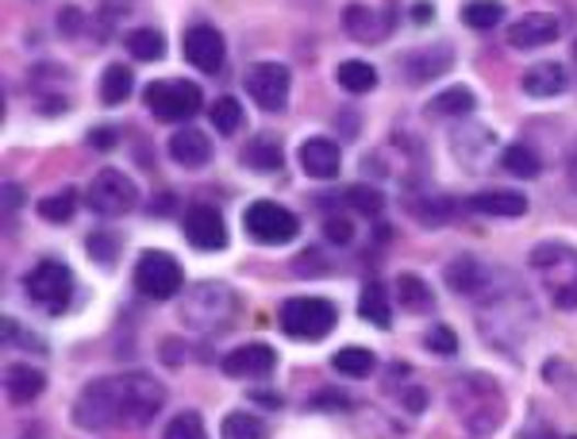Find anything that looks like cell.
<instances>
[{"label":"cell","instance_id":"obj_1","mask_svg":"<svg viewBox=\"0 0 577 439\" xmlns=\"http://www.w3.org/2000/svg\"><path fill=\"white\" fill-rule=\"evenodd\" d=\"M451 405L454 416L466 424V431L474 436H489L505 424V393L489 374H462L451 385Z\"/></svg>","mask_w":577,"mask_h":439},{"label":"cell","instance_id":"obj_2","mask_svg":"<svg viewBox=\"0 0 577 439\" xmlns=\"http://www.w3.org/2000/svg\"><path fill=\"white\" fill-rule=\"evenodd\" d=\"M477 324H482L485 339H489L493 347H508L535 324V305H531V297H523L520 290L497 293V297H489L482 305Z\"/></svg>","mask_w":577,"mask_h":439},{"label":"cell","instance_id":"obj_3","mask_svg":"<svg viewBox=\"0 0 577 439\" xmlns=\"http://www.w3.org/2000/svg\"><path fill=\"white\" fill-rule=\"evenodd\" d=\"M120 416H124V382L120 378H97L73 401V420L86 431L120 428Z\"/></svg>","mask_w":577,"mask_h":439},{"label":"cell","instance_id":"obj_4","mask_svg":"<svg viewBox=\"0 0 577 439\" xmlns=\"http://www.w3.org/2000/svg\"><path fill=\"white\" fill-rule=\"evenodd\" d=\"M531 270H539L558 308H577V251L562 244H543L531 251Z\"/></svg>","mask_w":577,"mask_h":439},{"label":"cell","instance_id":"obj_5","mask_svg":"<svg viewBox=\"0 0 577 439\" xmlns=\"http://www.w3.org/2000/svg\"><path fill=\"white\" fill-rule=\"evenodd\" d=\"M278 324L293 339H324L339 324V313L324 297H288L278 313Z\"/></svg>","mask_w":577,"mask_h":439},{"label":"cell","instance_id":"obj_6","mask_svg":"<svg viewBox=\"0 0 577 439\" xmlns=\"http://www.w3.org/2000/svg\"><path fill=\"white\" fill-rule=\"evenodd\" d=\"M235 308V293L224 282H201L189 290L185 305H181V320L193 331H212L219 324H227Z\"/></svg>","mask_w":577,"mask_h":439},{"label":"cell","instance_id":"obj_7","mask_svg":"<svg viewBox=\"0 0 577 439\" xmlns=\"http://www.w3.org/2000/svg\"><path fill=\"white\" fill-rule=\"evenodd\" d=\"M185 285V270L173 255L166 251H147L139 262H135V290L150 301H170L181 293Z\"/></svg>","mask_w":577,"mask_h":439},{"label":"cell","instance_id":"obj_8","mask_svg":"<svg viewBox=\"0 0 577 439\" xmlns=\"http://www.w3.org/2000/svg\"><path fill=\"white\" fill-rule=\"evenodd\" d=\"M120 382H124V416H120V428H143V424H150L162 413L166 390L158 378L135 370V374H120Z\"/></svg>","mask_w":577,"mask_h":439},{"label":"cell","instance_id":"obj_9","mask_svg":"<svg viewBox=\"0 0 577 439\" xmlns=\"http://www.w3.org/2000/svg\"><path fill=\"white\" fill-rule=\"evenodd\" d=\"M242 224H247V236H254L258 244L270 247L293 244L301 232V219L288 209H281L278 201H254L247 209V216H242Z\"/></svg>","mask_w":577,"mask_h":439},{"label":"cell","instance_id":"obj_10","mask_svg":"<svg viewBox=\"0 0 577 439\" xmlns=\"http://www.w3.org/2000/svg\"><path fill=\"white\" fill-rule=\"evenodd\" d=\"M27 297L35 301V305H43L47 313H66L73 301V274L70 267H63V262L47 259L39 262V267L27 274Z\"/></svg>","mask_w":577,"mask_h":439},{"label":"cell","instance_id":"obj_11","mask_svg":"<svg viewBox=\"0 0 577 439\" xmlns=\"http://www.w3.org/2000/svg\"><path fill=\"white\" fill-rule=\"evenodd\" d=\"M201 89L193 86V81H155V86H147V109L155 112L158 120H170V124H181V120L196 116L201 112Z\"/></svg>","mask_w":577,"mask_h":439},{"label":"cell","instance_id":"obj_12","mask_svg":"<svg viewBox=\"0 0 577 439\" xmlns=\"http://www.w3.org/2000/svg\"><path fill=\"white\" fill-rule=\"evenodd\" d=\"M139 204V189L127 173L120 170H101L89 185V209L97 216H124Z\"/></svg>","mask_w":577,"mask_h":439},{"label":"cell","instance_id":"obj_13","mask_svg":"<svg viewBox=\"0 0 577 439\" xmlns=\"http://www.w3.org/2000/svg\"><path fill=\"white\" fill-rule=\"evenodd\" d=\"M288 89H293V74L281 63H258L247 74V93L262 112H281L288 104Z\"/></svg>","mask_w":577,"mask_h":439},{"label":"cell","instance_id":"obj_14","mask_svg":"<svg viewBox=\"0 0 577 439\" xmlns=\"http://www.w3.org/2000/svg\"><path fill=\"white\" fill-rule=\"evenodd\" d=\"M185 239L196 251H224L227 247V224L219 216V209L212 204H193L185 212Z\"/></svg>","mask_w":577,"mask_h":439},{"label":"cell","instance_id":"obj_15","mask_svg":"<svg viewBox=\"0 0 577 439\" xmlns=\"http://www.w3.org/2000/svg\"><path fill=\"white\" fill-rule=\"evenodd\" d=\"M185 58L204 74H219L224 70V58H227V43L216 27L208 24H196L185 32Z\"/></svg>","mask_w":577,"mask_h":439},{"label":"cell","instance_id":"obj_16","mask_svg":"<svg viewBox=\"0 0 577 439\" xmlns=\"http://www.w3.org/2000/svg\"><path fill=\"white\" fill-rule=\"evenodd\" d=\"M558 32H562L558 16H551V12H528V16H520L508 27V43L516 50H539L558 40Z\"/></svg>","mask_w":577,"mask_h":439},{"label":"cell","instance_id":"obj_17","mask_svg":"<svg viewBox=\"0 0 577 439\" xmlns=\"http://www.w3.org/2000/svg\"><path fill=\"white\" fill-rule=\"evenodd\" d=\"M393 20H397V12H393V9H374V4H351V9L343 12V27L359 43L385 40V35L393 32Z\"/></svg>","mask_w":577,"mask_h":439},{"label":"cell","instance_id":"obj_18","mask_svg":"<svg viewBox=\"0 0 577 439\" xmlns=\"http://www.w3.org/2000/svg\"><path fill=\"white\" fill-rule=\"evenodd\" d=\"M493 270L482 267L477 259H469V255H462V259H454L451 267H446V285H451L459 297H482V293L493 290Z\"/></svg>","mask_w":577,"mask_h":439},{"label":"cell","instance_id":"obj_19","mask_svg":"<svg viewBox=\"0 0 577 439\" xmlns=\"http://www.w3.org/2000/svg\"><path fill=\"white\" fill-rule=\"evenodd\" d=\"M469 212H482V216L493 219H516L528 212V196L516 193V189H482L466 201Z\"/></svg>","mask_w":577,"mask_h":439},{"label":"cell","instance_id":"obj_20","mask_svg":"<svg viewBox=\"0 0 577 439\" xmlns=\"http://www.w3.org/2000/svg\"><path fill=\"white\" fill-rule=\"evenodd\" d=\"M273 367H278V354H273V347H265V344L235 347V351L224 359L227 378H262V374H270Z\"/></svg>","mask_w":577,"mask_h":439},{"label":"cell","instance_id":"obj_21","mask_svg":"<svg viewBox=\"0 0 577 439\" xmlns=\"http://www.w3.org/2000/svg\"><path fill=\"white\" fill-rule=\"evenodd\" d=\"M451 63H454V50L446 47V43H439V47H420V50H412V55H405V74L412 81H431V78H439V74H446L451 70Z\"/></svg>","mask_w":577,"mask_h":439},{"label":"cell","instance_id":"obj_22","mask_svg":"<svg viewBox=\"0 0 577 439\" xmlns=\"http://www.w3.org/2000/svg\"><path fill=\"white\" fill-rule=\"evenodd\" d=\"M520 86H523V93H528V97H539V101H546V97L566 93L569 74H566V66H558V63H539V66H531V70L523 74Z\"/></svg>","mask_w":577,"mask_h":439},{"label":"cell","instance_id":"obj_23","mask_svg":"<svg viewBox=\"0 0 577 439\" xmlns=\"http://www.w3.org/2000/svg\"><path fill=\"white\" fill-rule=\"evenodd\" d=\"M170 155L178 158L181 166H189V170H201L212 158V143H208V135L196 132V127H181L170 139Z\"/></svg>","mask_w":577,"mask_h":439},{"label":"cell","instance_id":"obj_24","mask_svg":"<svg viewBox=\"0 0 577 439\" xmlns=\"http://www.w3.org/2000/svg\"><path fill=\"white\" fill-rule=\"evenodd\" d=\"M301 166H305L308 178H336L339 173V147L331 139H308L305 147H301Z\"/></svg>","mask_w":577,"mask_h":439},{"label":"cell","instance_id":"obj_25","mask_svg":"<svg viewBox=\"0 0 577 439\" xmlns=\"http://www.w3.org/2000/svg\"><path fill=\"white\" fill-rule=\"evenodd\" d=\"M4 390H9V397L16 401V405H27V401H35L47 390V374L16 362V367H9V374H4Z\"/></svg>","mask_w":577,"mask_h":439},{"label":"cell","instance_id":"obj_26","mask_svg":"<svg viewBox=\"0 0 577 439\" xmlns=\"http://www.w3.org/2000/svg\"><path fill=\"white\" fill-rule=\"evenodd\" d=\"M397 301L405 305V313H431L435 308V293L420 274H400L397 278Z\"/></svg>","mask_w":577,"mask_h":439},{"label":"cell","instance_id":"obj_27","mask_svg":"<svg viewBox=\"0 0 577 439\" xmlns=\"http://www.w3.org/2000/svg\"><path fill=\"white\" fill-rule=\"evenodd\" d=\"M477 109V101H474V89H466V86H451V89H443V93L435 97V101L428 104V116H469V112Z\"/></svg>","mask_w":577,"mask_h":439},{"label":"cell","instance_id":"obj_28","mask_svg":"<svg viewBox=\"0 0 577 439\" xmlns=\"http://www.w3.org/2000/svg\"><path fill=\"white\" fill-rule=\"evenodd\" d=\"M242 162H247L250 170H262V173L281 170V143L273 139V135H258V139H250L247 150H242Z\"/></svg>","mask_w":577,"mask_h":439},{"label":"cell","instance_id":"obj_29","mask_svg":"<svg viewBox=\"0 0 577 439\" xmlns=\"http://www.w3.org/2000/svg\"><path fill=\"white\" fill-rule=\"evenodd\" d=\"M359 313L366 324H374V328H389L393 324V313H389V297H385V290L377 282H370L366 290H362L359 297Z\"/></svg>","mask_w":577,"mask_h":439},{"label":"cell","instance_id":"obj_30","mask_svg":"<svg viewBox=\"0 0 577 439\" xmlns=\"http://www.w3.org/2000/svg\"><path fill=\"white\" fill-rule=\"evenodd\" d=\"M132 86H135V74L127 70V66H109L101 78V101L109 104V109H116V104H124L127 97H132Z\"/></svg>","mask_w":577,"mask_h":439},{"label":"cell","instance_id":"obj_31","mask_svg":"<svg viewBox=\"0 0 577 439\" xmlns=\"http://www.w3.org/2000/svg\"><path fill=\"white\" fill-rule=\"evenodd\" d=\"M127 55L139 58V63H155V58H162L166 55L162 32H155V27H135V32H127Z\"/></svg>","mask_w":577,"mask_h":439},{"label":"cell","instance_id":"obj_32","mask_svg":"<svg viewBox=\"0 0 577 439\" xmlns=\"http://www.w3.org/2000/svg\"><path fill=\"white\" fill-rule=\"evenodd\" d=\"M500 20H505V4H497V0H466V9H462V24L474 32H489Z\"/></svg>","mask_w":577,"mask_h":439},{"label":"cell","instance_id":"obj_33","mask_svg":"<svg viewBox=\"0 0 577 439\" xmlns=\"http://www.w3.org/2000/svg\"><path fill=\"white\" fill-rule=\"evenodd\" d=\"M331 367L347 378H370L377 367V359H374V351H366V347H343V351L331 359Z\"/></svg>","mask_w":577,"mask_h":439},{"label":"cell","instance_id":"obj_34","mask_svg":"<svg viewBox=\"0 0 577 439\" xmlns=\"http://www.w3.org/2000/svg\"><path fill=\"white\" fill-rule=\"evenodd\" d=\"M412 212L420 224H428V228H443L446 219L454 216V201L443 193H431V196H423V201H412Z\"/></svg>","mask_w":577,"mask_h":439},{"label":"cell","instance_id":"obj_35","mask_svg":"<svg viewBox=\"0 0 577 439\" xmlns=\"http://www.w3.org/2000/svg\"><path fill=\"white\" fill-rule=\"evenodd\" d=\"M339 86L347 93H370L377 86V70L370 63H362V58H351V63L339 66Z\"/></svg>","mask_w":577,"mask_h":439},{"label":"cell","instance_id":"obj_36","mask_svg":"<svg viewBox=\"0 0 577 439\" xmlns=\"http://www.w3.org/2000/svg\"><path fill=\"white\" fill-rule=\"evenodd\" d=\"M500 162H505V170L512 173V178H535V173L543 170L539 155L531 147H523V143H508L505 155H500Z\"/></svg>","mask_w":577,"mask_h":439},{"label":"cell","instance_id":"obj_37","mask_svg":"<svg viewBox=\"0 0 577 439\" xmlns=\"http://www.w3.org/2000/svg\"><path fill=\"white\" fill-rule=\"evenodd\" d=\"M493 147V135L485 132V127H466V132H459L454 135V155L462 158V166H466V158H469V166H477L474 158H482L485 150Z\"/></svg>","mask_w":577,"mask_h":439},{"label":"cell","instance_id":"obj_38","mask_svg":"<svg viewBox=\"0 0 577 439\" xmlns=\"http://www.w3.org/2000/svg\"><path fill=\"white\" fill-rule=\"evenodd\" d=\"M219 436H224V439H265L270 431H265V424L258 420V416H250V413H227L224 416V428H219Z\"/></svg>","mask_w":577,"mask_h":439},{"label":"cell","instance_id":"obj_39","mask_svg":"<svg viewBox=\"0 0 577 439\" xmlns=\"http://www.w3.org/2000/svg\"><path fill=\"white\" fill-rule=\"evenodd\" d=\"M73 212H78V189H63V193L39 201V216L50 219V224H66Z\"/></svg>","mask_w":577,"mask_h":439},{"label":"cell","instance_id":"obj_40","mask_svg":"<svg viewBox=\"0 0 577 439\" xmlns=\"http://www.w3.org/2000/svg\"><path fill=\"white\" fill-rule=\"evenodd\" d=\"M212 127H216L219 135H235L242 127V104L235 101V97H219V101L212 104Z\"/></svg>","mask_w":577,"mask_h":439},{"label":"cell","instance_id":"obj_41","mask_svg":"<svg viewBox=\"0 0 577 439\" xmlns=\"http://www.w3.org/2000/svg\"><path fill=\"white\" fill-rule=\"evenodd\" d=\"M162 439H208V428L196 413H178L170 424H166Z\"/></svg>","mask_w":577,"mask_h":439},{"label":"cell","instance_id":"obj_42","mask_svg":"<svg viewBox=\"0 0 577 439\" xmlns=\"http://www.w3.org/2000/svg\"><path fill=\"white\" fill-rule=\"evenodd\" d=\"M347 204H351L354 212H362V216H377V212L385 209V196H382V189L351 185L347 189Z\"/></svg>","mask_w":577,"mask_h":439},{"label":"cell","instance_id":"obj_43","mask_svg":"<svg viewBox=\"0 0 577 439\" xmlns=\"http://www.w3.org/2000/svg\"><path fill=\"white\" fill-rule=\"evenodd\" d=\"M89 259L101 262V267H116L120 236H112V232H97V236H89Z\"/></svg>","mask_w":577,"mask_h":439},{"label":"cell","instance_id":"obj_44","mask_svg":"<svg viewBox=\"0 0 577 439\" xmlns=\"http://www.w3.org/2000/svg\"><path fill=\"white\" fill-rule=\"evenodd\" d=\"M423 344H428V351H435V354H446L451 359L454 351H459V336H454L446 324H435V328L423 336Z\"/></svg>","mask_w":577,"mask_h":439},{"label":"cell","instance_id":"obj_45","mask_svg":"<svg viewBox=\"0 0 577 439\" xmlns=\"http://www.w3.org/2000/svg\"><path fill=\"white\" fill-rule=\"evenodd\" d=\"M324 232H328L331 244H351V239H354V224H351V219H343V216H328Z\"/></svg>","mask_w":577,"mask_h":439},{"label":"cell","instance_id":"obj_46","mask_svg":"<svg viewBox=\"0 0 577 439\" xmlns=\"http://www.w3.org/2000/svg\"><path fill=\"white\" fill-rule=\"evenodd\" d=\"M4 339H20L16 347H27V351H43V339L39 336H27V331H20L16 320H4Z\"/></svg>","mask_w":577,"mask_h":439},{"label":"cell","instance_id":"obj_47","mask_svg":"<svg viewBox=\"0 0 577 439\" xmlns=\"http://www.w3.org/2000/svg\"><path fill=\"white\" fill-rule=\"evenodd\" d=\"M351 401L343 397V393H331V390H324V393H316V401H313V408H347Z\"/></svg>","mask_w":577,"mask_h":439},{"label":"cell","instance_id":"obj_48","mask_svg":"<svg viewBox=\"0 0 577 439\" xmlns=\"http://www.w3.org/2000/svg\"><path fill=\"white\" fill-rule=\"evenodd\" d=\"M89 143H93V147H112V143H116V132H112V127H97V132L89 135Z\"/></svg>","mask_w":577,"mask_h":439},{"label":"cell","instance_id":"obj_49","mask_svg":"<svg viewBox=\"0 0 577 439\" xmlns=\"http://www.w3.org/2000/svg\"><path fill=\"white\" fill-rule=\"evenodd\" d=\"M520 439H558V436H554V431L546 428V424H531V428H523Z\"/></svg>","mask_w":577,"mask_h":439},{"label":"cell","instance_id":"obj_50","mask_svg":"<svg viewBox=\"0 0 577 439\" xmlns=\"http://www.w3.org/2000/svg\"><path fill=\"white\" fill-rule=\"evenodd\" d=\"M569 185H574V193H577V143H574V150H569Z\"/></svg>","mask_w":577,"mask_h":439},{"label":"cell","instance_id":"obj_51","mask_svg":"<svg viewBox=\"0 0 577 439\" xmlns=\"http://www.w3.org/2000/svg\"><path fill=\"white\" fill-rule=\"evenodd\" d=\"M566 439H577V436H566Z\"/></svg>","mask_w":577,"mask_h":439},{"label":"cell","instance_id":"obj_52","mask_svg":"<svg viewBox=\"0 0 577 439\" xmlns=\"http://www.w3.org/2000/svg\"><path fill=\"white\" fill-rule=\"evenodd\" d=\"M574 58H577V47H574Z\"/></svg>","mask_w":577,"mask_h":439}]
</instances>
